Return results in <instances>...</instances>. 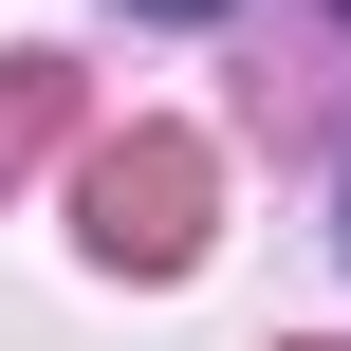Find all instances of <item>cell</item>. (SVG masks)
<instances>
[{
	"instance_id": "6da1fadb",
	"label": "cell",
	"mask_w": 351,
	"mask_h": 351,
	"mask_svg": "<svg viewBox=\"0 0 351 351\" xmlns=\"http://www.w3.org/2000/svg\"><path fill=\"white\" fill-rule=\"evenodd\" d=\"M130 19H222V0H130Z\"/></svg>"
},
{
	"instance_id": "7a4b0ae2",
	"label": "cell",
	"mask_w": 351,
	"mask_h": 351,
	"mask_svg": "<svg viewBox=\"0 0 351 351\" xmlns=\"http://www.w3.org/2000/svg\"><path fill=\"white\" fill-rule=\"evenodd\" d=\"M333 241H351V185H333Z\"/></svg>"
}]
</instances>
